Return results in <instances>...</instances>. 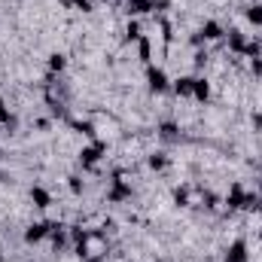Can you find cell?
I'll return each instance as SVG.
<instances>
[{
    "mask_svg": "<svg viewBox=\"0 0 262 262\" xmlns=\"http://www.w3.org/2000/svg\"><path fill=\"white\" fill-rule=\"evenodd\" d=\"M49 229H52V220H34V223L25 226L21 241H25V244H43V241L49 238Z\"/></svg>",
    "mask_w": 262,
    "mask_h": 262,
    "instance_id": "3",
    "label": "cell"
},
{
    "mask_svg": "<svg viewBox=\"0 0 262 262\" xmlns=\"http://www.w3.org/2000/svg\"><path fill=\"white\" fill-rule=\"evenodd\" d=\"M213 98V79L204 76V73H195V82H192V101L198 107H207Z\"/></svg>",
    "mask_w": 262,
    "mask_h": 262,
    "instance_id": "5",
    "label": "cell"
},
{
    "mask_svg": "<svg viewBox=\"0 0 262 262\" xmlns=\"http://www.w3.org/2000/svg\"><path fill=\"white\" fill-rule=\"evenodd\" d=\"M146 92L149 95H168L171 92V76L165 67H156V64H146Z\"/></svg>",
    "mask_w": 262,
    "mask_h": 262,
    "instance_id": "2",
    "label": "cell"
},
{
    "mask_svg": "<svg viewBox=\"0 0 262 262\" xmlns=\"http://www.w3.org/2000/svg\"><path fill=\"white\" fill-rule=\"evenodd\" d=\"M223 262H253V253H250L247 238H235V241H229V247L223 250Z\"/></svg>",
    "mask_w": 262,
    "mask_h": 262,
    "instance_id": "4",
    "label": "cell"
},
{
    "mask_svg": "<svg viewBox=\"0 0 262 262\" xmlns=\"http://www.w3.org/2000/svg\"><path fill=\"white\" fill-rule=\"evenodd\" d=\"M46 67H49V73H64L67 70V55L64 52H49Z\"/></svg>",
    "mask_w": 262,
    "mask_h": 262,
    "instance_id": "14",
    "label": "cell"
},
{
    "mask_svg": "<svg viewBox=\"0 0 262 262\" xmlns=\"http://www.w3.org/2000/svg\"><path fill=\"white\" fill-rule=\"evenodd\" d=\"M64 186H67V192L73 198H82L85 195V180L79 177V174H67L64 177Z\"/></svg>",
    "mask_w": 262,
    "mask_h": 262,
    "instance_id": "12",
    "label": "cell"
},
{
    "mask_svg": "<svg viewBox=\"0 0 262 262\" xmlns=\"http://www.w3.org/2000/svg\"><path fill=\"white\" fill-rule=\"evenodd\" d=\"M122 34H125V43H137L140 37H146V34H143V21H140V18H128V21L122 25Z\"/></svg>",
    "mask_w": 262,
    "mask_h": 262,
    "instance_id": "11",
    "label": "cell"
},
{
    "mask_svg": "<svg viewBox=\"0 0 262 262\" xmlns=\"http://www.w3.org/2000/svg\"><path fill=\"white\" fill-rule=\"evenodd\" d=\"M28 201H31V207H37V210H49V207L55 204L52 192H49L46 186H40V183H34V186H31V192H28Z\"/></svg>",
    "mask_w": 262,
    "mask_h": 262,
    "instance_id": "9",
    "label": "cell"
},
{
    "mask_svg": "<svg viewBox=\"0 0 262 262\" xmlns=\"http://www.w3.org/2000/svg\"><path fill=\"white\" fill-rule=\"evenodd\" d=\"M156 137H159L162 143H180V137H183V125H180L177 119H162V122L156 125Z\"/></svg>",
    "mask_w": 262,
    "mask_h": 262,
    "instance_id": "7",
    "label": "cell"
},
{
    "mask_svg": "<svg viewBox=\"0 0 262 262\" xmlns=\"http://www.w3.org/2000/svg\"><path fill=\"white\" fill-rule=\"evenodd\" d=\"M107 149H110V146H107V140H101V137L82 143V146L76 149V162H79V168H82V171H95V168L107 159Z\"/></svg>",
    "mask_w": 262,
    "mask_h": 262,
    "instance_id": "1",
    "label": "cell"
},
{
    "mask_svg": "<svg viewBox=\"0 0 262 262\" xmlns=\"http://www.w3.org/2000/svg\"><path fill=\"white\" fill-rule=\"evenodd\" d=\"M15 125H18V119H15V113H12V107L0 98V128H9V131H12Z\"/></svg>",
    "mask_w": 262,
    "mask_h": 262,
    "instance_id": "13",
    "label": "cell"
},
{
    "mask_svg": "<svg viewBox=\"0 0 262 262\" xmlns=\"http://www.w3.org/2000/svg\"><path fill=\"white\" fill-rule=\"evenodd\" d=\"M146 168L156 171V174H162V171L171 168V156H168L165 149H149V152H146Z\"/></svg>",
    "mask_w": 262,
    "mask_h": 262,
    "instance_id": "10",
    "label": "cell"
},
{
    "mask_svg": "<svg viewBox=\"0 0 262 262\" xmlns=\"http://www.w3.org/2000/svg\"><path fill=\"white\" fill-rule=\"evenodd\" d=\"M247 34L244 31H238V28H232V31H226V37H223V43H226V49H229V55H241L244 58V46H247Z\"/></svg>",
    "mask_w": 262,
    "mask_h": 262,
    "instance_id": "8",
    "label": "cell"
},
{
    "mask_svg": "<svg viewBox=\"0 0 262 262\" xmlns=\"http://www.w3.org/2000/svg\"><path fill=\"white\" fill-rule=\"evenodd\" d=\"M192 82H195V73H177V76H171V95L177 101H192Z\"/></svg>",
    "mask_w": 262,
    "mask_h": 262,
    "instance_id": "6",
    "label": "cell"
},
{
    "mask_svg": "<svg viewBox=\"0 0 262 262\" xmlns=\"http://www.w3.org/2000/svg\"><path fill=\"white\" fill-rule=\"evenodd\" d=\"M244 18H247L253 28H262V0L259 3H250V6L244 9Z\"/></svg>",
    "mask_w": 262,
    "mask_h": 262,
    "instance_id": "15",
    "label": "cell"
}]
</instances>
